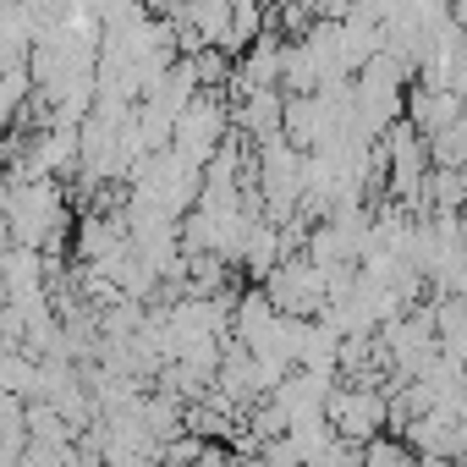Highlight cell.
Masks as SVG:
<instances>
[{"mask_svg":"<svg viewBox=\"0 0 467 467\" xmlns=\"http://www.w3.org/2000/svg\"><path fill=\"white\" fill-rule=\"evenodd\" d=\"M314 12L330 17V23H341V17H352V0H314Z\"/></svg>","mask_w":467,"mask_h":467,"instance_id":"cell-13","label":"cell"},{"mask_svg":"<svg viewBox=\"0 0 467 467\" xmlns=\"http://www.w3.org/2000/svg\"><path fill=\"white\" fill-rule=\"evenodd\" d=\"M231 127H237L248 143H265L286 127V88H254L243 99H231Z\"/></svg>","mask_w":467,"mask_h":467,"instance_id":"cell-5","label":"cell"},{"mask_svg":"<svg viewBox=\"0 0 467 467\" xmlns=\"http://www.w3.org/2000/svg\"><path fill=\"white\" fill-rule=\"evenodd\" d=\"M225 138H231V94H225V88H198V99L176 116V143H182L192 160L209 165Z\"/></svg>","mask_w":467,"mask_h":467,"instance_id":"cell-3","label":"cell"},{"mask_svg":"<svg viewBox=\"0 0 467 467\" xmlns=\"http://www.w3.org/2000/svg\"><path fill=\"white\" fill-rule=\"evenodd\" d=\"M34 429H28V396L0 390V467H23Z\"/></svg>","mask_w":467,"mask_h":467,"instance_id":"cell-9","label":"cell"},{"mask_svg":"<svg viewBox=\"0 0 467 467\" xmlns=\"http://www.w3.org/2000/svg\"><path fill=\"white\" fill-rule=\"evenodd\" d=\"M418 451H412V440L407 434H390V429H379L374 440H363V462L368 467H407Z\"/></svg>","mask_w":467,"mask_h":467,"instance_id":"cell-12","label":"cell"},{"mask_svg":"<svg viewBox=\"0 0 467 467\" xmlns=\"http://www.w3.org/2000/svg\"><path fill=\"white\" fill-rule=\"evenodd\" d=\"M456 88L467 94V34H462V45H456Z\"/></svg>","mask_w":467,"mask_h":467,"instance_id":"cell-14","label":"cell"},{"mask_svg":"<svg viewBox=\"0 0 467 467\" xmlns=\"http://www.w3.org/2000/svg\"><path fill=\"white\" fill-rule=\"evenodd\" d=\"M341 330L330 325V319H308V330H303V347H297V363H308V368H319V374H341Z\"/></svg>","mask_w":467,"mask_h":467,"instance_id":"cell-11","label":"cell"},{"mask_svg":"<svg viewBox=\"0 0 467 467\" xmlns=\"http://www.w3.org/2000/svg\"><path fill=\"white\" fill-rule=\"evenodd\" d=\"M281 132L308 154V149H319L336 127H330V110H325L319 94H286V127H281Z\"/></svg>","mask_w":467,"mask_h":467,"instance_id":"cell-8","label":"cell"},{"mask_svg":"<svg viewBox=\"0 0 467 467\" xmlns=\"http://www.w3.org/2000/svg\"><path fill=\"white\" fill-rule=\"evenodd\" d=\"M407 116L418 121V132L423 138H440L445 127H456L462 116H467V94L462 88H407Z\"/></svg>","mask_w":467,"mask_h":467,"instance_id":"cell-6","label":"cell"},{"mask_svg":"<svg viewBox=\"0 0 467 467\" xmlns=\"http://www.w3.org/2000/svg\"><path fill=\"white\" fill-rule=\"evenodd\" d=\"M275 319H281V308H275V297L265 292V281H254L248 292H237V319H231V336H237L243 347H265V336L275 330Z\"/></svg>","mask_w":467,"mask_h":467,"instance_id":"cell-7","label":"cell"},{"mask_svg":"<svg viewBox=\"0 0 467 467\" xmlns=\"http://www.w3.org/2000/svg\"><path fill=\"white\" fill-rule=\"evenodd\" d=\"M0 209H6L12 243L61 254V243H67V192H61L56 176H39V182L6 176V198H0Z\"/></svg>","mask_w":467,"mask_h":467,"instance_id":"cell-1","label":"cell"},{"mask_svg":"<svg viewBox=\"0 0 467 467\" xmlns=\"http://www.w3.org/2000/svg\"><path fill=\"white\" fill-rule=\"evenodd\" d=\"M330 418L347 440H374L390 423V390L385 385H336L330 390Z\"/></svg>","mask_w":467,"mask_h":467,"instance_id":"cell-4","label":"cell"},{"mask_svg":"<svg viewBox=\"0 0 467 467\" xmlns=\"http://www.w3.org/2000/svg\"><path fill=\"white\" fill-rule=\"evenodd\" d=\"M281 259H286V231H281L270 214H265V220H254L248 243H243V270H248V281H265Z\"/></svg>","mask_w":467,"mask_h":467,"instance_id":"cell-10","label":"cell"},{"mask_svg":"<svg viewBox=\"0 0 467 467\" xmlns=\"http://www.w3.org/2000/svg\"><path fill=\"white\" fill-rule=\"evenodd\" d=\"M265 292L275 297L281 314H303V319H319L330 308V275L319 259L308 254H286L270 275H265Z\"/></svg>","mask_w":467,"mask_h":467,"instance_id":"cell-2","label":"cell"}]
</instances>
